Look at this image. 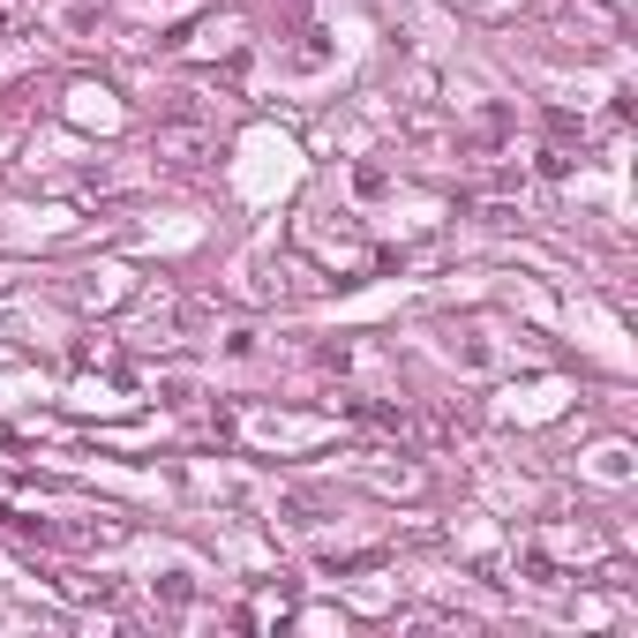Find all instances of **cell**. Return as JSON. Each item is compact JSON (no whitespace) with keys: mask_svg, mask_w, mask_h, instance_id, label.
<instances>
[{"mask_svg":"<svg viewBox=\"0 0 638 638\" xmlns=\"http://www.w3.org/2000/svg\"><path fill=\"white\" fill-rule=\"evenodd\" d=\"M151 158L173 166V173L211 166V158H218V128L211 121H158V128H151Z\"/></svg>","mask_w":638,"mask_h":638,"instance_id":"obj_1","label":"cell"},{"mask_svg":"<svg viewBox=\"0 0 638 638\" xmlns=\"http://www.w3.org/2000/svg\"><path fill=\"white\" fill-rule=\"evenodd\" d=\"M286 68H294V76H316V68H331V38H323V31H308V38L294 45V61H286Z\"/></svg>","mask_w":638,"mask_h":638,"instance_id":"obj_2","label":"cell"},{"mask_svg":"<svg viewBox=\"0 0 638 638\" xmlns=\"http://www.w3.org/2000/svg\"><path fill=\"white\" fill-rule=\"evenodd\" d=\"M534 173H541V180H571V173H579V158H571L563 143H541V151H534Z\"/></svg>","mask_w":638,"mask_h":638,"instance_id":"obj_3","label":"cell"},{"mask_svg":"<svg viewBox=\"0 0 638 638\" xmlns=\"http://www.w3.org/2000/svg\"><path fill=\"white\" fill-rule=\"evenodd\" d=\"M518 571H526V586H556V563L541 549H518Z\"/></svg>","mask_w":638,"mask_h":638,"instance_id":"obj_4","label":"cell"},{"mask_svg":"<svg viewBox=\"0 0 638 638\" xmlns=\"http://www.w3.org/2000/svg\"><path fill=\"white\" fill-rule=\"evenodd\" d=\"M255 345H263V339L241 323V331H226V339H218V353H226V361H255Z\"/></svg>","mask_w":638,"mask_h":638,"instance_id":"obj_5","label":"cell"},{"mask_svg":"<svg viewBox=\"0 0 638 638\" xmlns=\"http://www.w3.org/2000/svg\"><path fill=\"white\" fill-rule=\"evenodd\" d=\"M158 594L180 608V601H196V579H188V571H166V579H158Z\"/></svg>","mask_w":638,"mask_h":638,"instance_id":"obj_6","label":"cell"},{"mask_svg":"<svg viewBox=\"0 0 638 638\" xmlns=\"http://www.w3.org/2000/svg\"><path fill=\"white\" fill-rule=\"evenodd\" d=\"M459 361H466V369H488V339L466 331V339H459Z\"/></svg>","mask_w":638,"mask_h":638,"instance_id":"obj_7","label":"cell"}]
</instances>
